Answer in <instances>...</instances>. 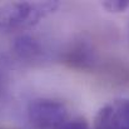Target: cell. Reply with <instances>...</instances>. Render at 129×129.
<instances>
[{
    "label": "cell",
    "instance_id": "277c9868",
    "mask_svg": "<svg viewBox=\"0 0 129 129\" xmlns=\"http://www.w3.org/2000/svg\"><path fill=\"white\" fill-rule=\"evenodd\" d=\"M63 63L80 72L94 70L98 65V55L91 43L86 39H78L70 44L61 55Z\"/></svg>",
    "mask_w": 129,
    "mask_h": 129
},
{
    "label": "cell",
    "instance_id": "3957f363",
    "mask_svg": "<svg viewBox=\"0 0 129 129\" xmlns=\"http://www.w3.org/2000/svg\"><path fill=\"white\" fill-rule=\"evenodd\" d=\"M94 129H129V99H114L103 105L95 115Z\"/></svg>",
    "mask_w": 129,
    "mask_h": 129
},
{
    "label": "cell",
    "instance_id": "5b68a950",
    "mask_svg": "<svg viewBox=\"0 0 129 129\" xmlns=\"http://www.w3.org/2000/svg\"><path fill=\"white\" fill-rule=\"evenodd\" d=\"M13 49L16 56L26 63H38L45 56L43 45L30 35H21L16 38L14 40Z\"/></svg>",
    "mask_w": 129,
    "mask_h": 129
},
{
    "label": "cell",
    "instance_id": "52a82bcc",
    "mask_svg": "<svg viewBox=\"0 0 129 129\" xmlns=\"http://www.w3.org/2000/svg\"><path fill=\"white\" fill-rule=\"evenodd\" d=\"M9 84V74H8V68L5 61L0 58V98L4 95V93L8 89Z\"/></svg>",
    "mask_w": 129,
    "mask_h": 129
},
{
    "label": "cell",
    "instance_id": "ba28073f",
    "mask_svg": "<svg viewBox=\"0 0 129 129\" xmlns=\"http://www.w3.org/2000/svg\"><path fill=\"white\" fill-rule=\"evenodd\" d=\"M0 129H3V128H0Z\"/></svg>",
    "mask_w": 129,
    "mask_h": 129
},
{
    "label": "cell",
    "instance_id": "6da1fadb",
    "mask_svg": "<svg viewBox=\"0 0 129 129\" xmlns=\"http://www.w3.org/2000/svg\"><path fill=\"white\" fill-rule=\"evenodd\" d=\"M58 6V1H0V33L29 29Z\"/></svg>",
    "mask_w": 129,
    "mask_h": 129
},
{
    "label": "cell",
    "instance_id": "8992f818",
    "mask_svg": "<svg viewBox=\"0 0 129 129\" xmlns=\"http://www.w3.org/2000/svg\"><path fill=\"white\" fill-rule=\"evenodd\" d=\"M102 6L109 13H122L129 8L128 0H108L103 1Z\"/></svg>",
    "mask_w": 129,
    "mask_h": 129
},
{
    "label": "cell",
    "instance_id": "7a4b0ae2",
    "mask_svg": "<svg viewBox=\"0 0 129 129\" xmlns=\"http://www.w3.org/2000/svg\"><path fill=\"white\" fill-rule=\"evenodd\" d=\"M26 115L34 129H59L70 119L68 105L53 98L31 100L28 105Z\"/></svg>",
    "mask_w": 129,
    "mask_h": 129
}]
</instances>
